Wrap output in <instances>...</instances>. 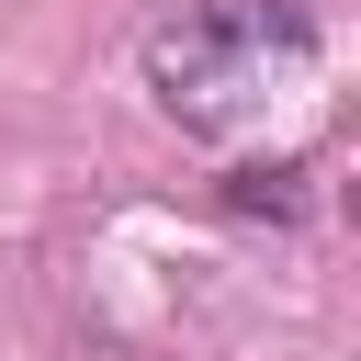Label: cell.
Segmentation results:
<instances>
[{"instance_id": "1", "label": "cell", "mask_w": 361, "mask_h": 361, "mask_svg": "<svg viewBox=\"0 0 361 361\" xmlns=\"http://www.w3.org/2000/svg\"><path fill=\"white\" fill-rule=\"evenodd\" d=\"M316 56V23L293 0H192L147 34V79L192 135H226L248 102H271V79H293Z\"/></svg>"}]
</instances>
